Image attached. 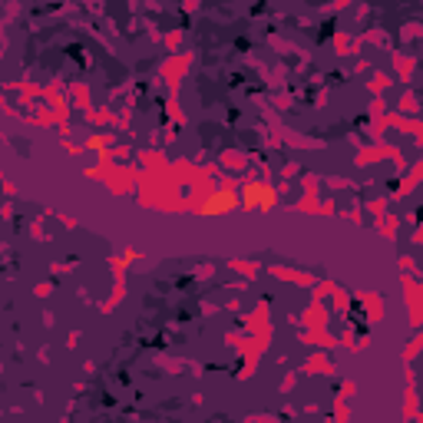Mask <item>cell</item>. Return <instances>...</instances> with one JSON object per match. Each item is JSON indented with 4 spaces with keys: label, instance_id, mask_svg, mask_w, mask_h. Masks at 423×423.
I'll list each match as a JSON object with an SVG mask.
<instances>
[{
    "label": "cell",
    "instance_id": "obj_1",
    "mask_svg": "<svg viewBox=\"0 0 423 423\" xmlns=\"http://www.w3.org/2000/svg\"><path fill=\"white\" fill-rule=\"evenodd\" d=\"M241 202L248 205V209H275L278 202V192H275V185H261V182H248L245 185V195H241Z\"/></svg>",
    "mask_w": 423,
    "mask_h": 423
},
{
    "label": "cell",
    "instance_id": "obj_2",
    "mask_svg": "<svg viewBox=\"0 0 423 423\" xmlns=\"http://www.w3.org/2000/svg\"><path fill=\"white\" fill-rule=\"evenodd\" d=\"M231 205H235L231 192H211L202 202V215H225V211H231Z\"/></svg>",
    "mask_w": 423,
    "mask_h": 423
},
{
    "label": "cell",
    "instance_id": "obj_3",
    "mask_svg": "<svg viewBox=\"0 0 423 423\" xmlns=\"http://www.w3.org/2000/svg\"><path fill=\"white\" fill-rule=\"evenodd\" d=\"M89 149H97V153H99V149H103V139H99V136H93V139H89Z\"/></svg>",
    "mask_w": 423,
    "mask_h": 423
}]
</instances>
